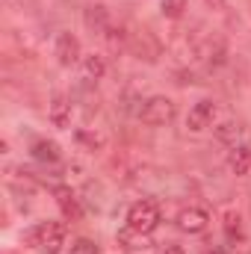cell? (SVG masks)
Here are the masks:
<instances>
[{
	"label": "cell",
	"instance_id": "cell-6",
	"mask_svg": "<svg viewBox=\"0 0 251 254\" xmlns=\"http://www.w3.org/2000/svg\"><path fill=\"white\" fill-rule=\"evenodd\" d=\"M54 54H57L60 65L71 68L74 63H80V39H77L74 33H60V36H57V48H54Z\"/></svg>",
	"mask_w": 251,
	"mask_h": 254
},
{
	"label": "cell",
	"instance_id": "cell-1",
	"mask_svg": "<svg viewBox=\"0 0 251 254\" xmlns=\"http://www.w3.org/2000/svg\"><path fill=\"white\" fill-rule=\"evenodd\" d=\"M65 237H68L65 222H42V225H36L24 240L33 243V246H39L45 254H60L63 246H65Z\"/></svg>",
	"mask_w": 251,
	"mask_h": 254
},
{
	"label": "cell",
	"instance_id": "cell-17",
	"mask_svg": "<svg viewBox=\"0 0 251 254\" xmlns=\"http://www.w3.org/2000/svg\"><path fill=\"white\" fill-rule=\"evenodd\" d=\"M163 15L166 18H181L184 12H187V0H163Z\"/></svg>",
	"mask_w": 251,
	"mask_h": 254
},
{
	"label": "cell",
	"instance_id": "cell-5",
	"mask_svg": "<svg viewBox=\"0 0 251 254\" xmlns=\"http://www.w3.org/2000/svg\"><path fill=\"white\" fill-rule=\"evenodd\" d=\"M216 113H219V107L210 101V98H204V101H198L192 110H189L187 116V127L192 133H201V130H207V127H213V119H216Z\"/></svg>",
	"mask_w": 251,
	"mask_h": 254
},
{
	"label": "cell",
	"instance_id": "cell-4",
	"mask_svg": "<svg viewBox=\"0 0 251 254\" xmlns=\"http://www.w3.org/2000/svg\"><path fill=\"white\" fill-rule=\"evenodd\" d=\"M222 228H225V240L231 243V249L243 254H251V246H249V237H246V225H243V216L237 213V210H225V222H222Z\"/></svg>",
	"mask_w": 251,
	"mask_h": 254
},
{
	"label": "cell",
	"instance_id": "cell-2",
	"mask_svg": "<svg viewBox=\"0 0 251 254\" xmlns=\"http://www.w3.org/2000/svg\"><path fill=\"white\" fill-rule=\"evenodd\" d=\"M160 225V204L157 201H136L130 210H127V228L133 234H154Z\"/></svg>",
	"mask_w": 251,
	"mask_h": 254
},
{
	"label": "cell",
	"instance_id": "cell-16",
	"mask_svg": "<svg viewBox=\"0 0 251 254\" xmlns=\"http://www.w3.org/2000/svg\"><path fill=\"white\" fill-rule=\"evenodd\" d=\"M77 142L86 145L89 151H104L107 148V136L104 133H92V130H80L77 133Z\"/></svg>",
	"mask_w": 251,
	"mask_h": 254
},
{
	"label": "cell",
	"instance_id": "cell-13",
	"mask_svg": "<svg viewBox=\"0 0 251 254\" xmlns=\"http://www.w3.org/2000/svg\"><path fill=\"white\" fill-rule=\"evenodd\" d=\"M201 57L210 65H222L225 57H228V48H225V42H222L219 36H210V39L204 42V48H201Z\"/></svg>",
	"mask_w": 251,
	"mask_h": 254
},
{
	"label": "cell",
	"instance_id": "cell-10",
	"mask_svg": "<svg viewBox=\"0 0 251 254\" xmlns=\"http://www.w3.org/2000/svg\"><path fill=\"white\" fill-rule=\"evenodd\" d=\"M86 27H89L92 33L104 36V33L113 27V21H110V9L101 6V3H92V6L86 9Z\"/></svg>",
	"mask_w": 251,
	"mask_h": 254
},
{
	"label": "cell",
	"instance_id": "cell-12",
	"mask_svg": "<svg viewBox=\"0 0 251 254\" xmlns=\"http://www.w3.org/2000/svg\"><path fill=\"white\" fill-rule=\"evenodd\" d=\"M30 154L39 160V163H60V145L54 142V139H36L33 142V148H30Z\"/></svg>",
	"mask_w": 251,
	"mask_h": 254
},
{
	"label": "cell",
	"instance_id": "cell-7",
	"mask_svg": "<svg viewBox=\"0 0 251 254\" xmlns=\"http://www.w3.org/2000/svg\"><path fill=\"white\" fill-rule=\"evenodd\" d=\"M207 225H210V213L204 207H187L178 216V228L187 231V234H201Z\"/></svg>",
	"mask_w": 251,
	"mask_h": 254
},
{
	"label": "cell",
	"instance_id": "cell-20",
	"mask_svg": "<svg viewBox=\"0 0 251 254\" xmlns=\"http://www.w3.org/2000/svg\"><path fill=\"white\" fill-rule=\"evenodd\" d=\"M163 254H187V249H184V246H175V243H169V246L163 249Z\"/></svg>",
	"mask_w": 251,
	"mask_h": 254
},
{
	"label": "cell",
	"instance_id": "cell-11",
	"mask_svg": "<svg viewBox=\"0 0 251 254\" xmlns=\"http://www.w3.org/2000/svg\"><path fill=\"white\" fill-rule=\"evenodd\" d=\"M228 166H231V172H234L237 178H249L251 175V148L249 145H237V148H231V154H228Z\"/></svg>",
	"mask_w": 251,
	"mask_h": 254
},
{
	"label": "cell",
	"instance_id": "cell-3",
	"mask_svg": "<svg viewBox=\"0 0 251 254\" xmlns=\"http://www.w3.org/2000/svg\"><path fill=\"white\" fill-rule=\"evenodd\" d=\"M139 119H142V125H148V127L169 125V122L175 119V101L166 98V95H154V98H148L145 107L139 110Z\"/></svg>",
	"mask_w": 251,
	"mask_h": 254
},
{
	"label": "cell",
	"instance_id": "cell-18",
	"mask_svg": "<svg viewBox=\"0 0 251 254\" xmlns=\"http://www.w3.org/2000/svg\"><path fill=\"white\" fill-rule=\"evenodd\" d=\"M71 254H98V246H95L92 240H77V243L71 246Z\"/></svg>",
	"mask_w": 251,
	"mask_h": 254
},
{
	"label": "cell",
	"instance_id": "cell-14",
	"mask_svg": "<svg viewBox=\"0 0 251 254\" xmlns=\"http://www.w3.org/2000/svg\"><path fill=\"white\" fill-rule=\"evenodd\" d=\"M240 133H243V125L240 122H222V125L216 127V139L225 142V145H231V148H237Z\"/></svg>",
	"mask_w": 251,
	"mask_h": 254
},
{
	"label": "cell",
	"instance_id": "cell-8",
	"mask_svg": "<svg viewBox=\"0 0 251 254\" xmlns=\"http://www.w3.org/2000/svg\"><path fill=\"white\" fill-rule=\"evenodd\" d=\"M54 195H57V204H60V210H63L65 222H80V219H83V207H80L77 195L68 190V187H57Z\"/></svg>",
	"mask_w": 251,
	"mask_h": 254
},
{
	"label": "cell",
	"instance_id": "cell-9",
	"mask_svg": "<svg viewBox=\"0 0 251 254\" xmlns=\"http://www.w3.org/2000/svg\"><path fill=\"white\" fill-rule=\"evenodd\" d=\"M48 119L54 127H68L71 125V101L65 95H54L48 104Z\"/></svg>",
	"mask_w": 251,
	"mask_h": 254
},
{
	"label": "cell",
	"instance_id": "cell-19",
	"mask_svg": "<svg viewBox=\"0 0 251 254\" xmlns=\"http://www.w3.org/2000/svg\"><path fill=\"white\" fill-rule=\"evenodd\" d=\"M204 3H207V9H216V12H222L228 6V0H204Z\"/></svg>",
	"mask_w": 251,
	"mask_h": 254
},
{
	"label": "cell",
	"instance_id": "cell-15",
	"mask_svg": "<svg viewBox=\"0 0 251 254\" xmlns=\"http://www.w3.org/2000/svg\"><path fill=\"white\" fill-rule=\"evenodd\" d=\"M83 71H86V80H101V77L107 74V63H104V57H98V54L86 57V60H83Z\"/></svg>",
	"mask_w": 251,
	"mask_h": 254
}]
</instances>
